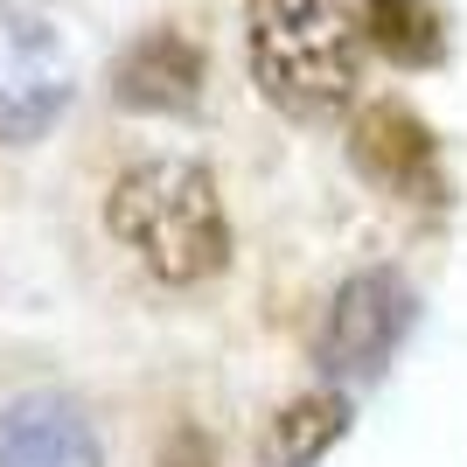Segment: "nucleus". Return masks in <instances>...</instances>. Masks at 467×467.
I'll return each instance as SVG.
<instances>
[{"label": "nucleus", "instance_id": "obj_1", "mask_svg": "<svg viewBox=\"0 0 467 467\" xmlns=\"http://www.w3.org/2000/svg\"><path fill=\"white\" fill-rule=\"evenodd\" d=\"M105 237L168 293L210 286L237 252L223 189L189 154L126 161L112 175V189H105Z\"/></svg>", "mask_w": 467, "mask_h": 467}, {"label": "nucleus", "instance_id": "obj_2", "mask_svg": "<svg viewBox=\"0 0 467 467\" xmlns=\"http://www.w3.org/2000/svg\"><path fill=\"white\" fill-rule=\"evenodd\" d=\"M356 0H244V78L286 126H335L363 105Z\"/></svg>", "mask_w": 467, "mask_h": 467}, {"label": "nucleus", "instance_id": "obj_3", "mask_svg": "<svg viewBox=\"0 0 467 467\" xmlns=\"http://www.w3.org/2000/svg\"><path fill=\"white\" fill-rule=\"evenodd\" d=\"M419 286H411L398 265H363L342 286L328 293V314H321V335H314V370L328 384H377L390 370V356L411 342L419 328Z\"/></svg>", "mask_w": 467, "mask_h": 467}, {"label": "nucleus", "instance_id": "obj_4", "mask_svg": "<svg viewBox=\"0 0 467 467\" xmlns=\"http://www.w3.org/2000/svg\"><path fill=\"white\" fill-rule=\"evenodd\" d=\"M342 161L363 189L405 202V210H453V175L447 147L405 98H370L342 126Z\"/></svg>", "mask_w": 467, "mask_h": 467}, {"label": "nucleus", "instance_id": "obj_5", "mask_svg": "<svg viewBox=\"0 0 467 467\" xmlns=\"http://www.w3.org/2000/svg\"><path fill=\"white\" fill-rule=\"evenodd\" d=\"M78 98V63L42 15L0 7V147H36Z\"/></svg>", "mask_w": 467, "mask_h": 467}, {"label": "nucleus", "instance_id": "obj_6", "mask_svg": "<svg viewBox=\"0 0 467 467\" xmlns=\"http://www.w3.org/2000/svg\"><path fill=\"white\" fill-rule=\"evenodd\" d=\"M105 91L133 119H195L202 91H210V49L189 28H175V21H154L112 57Z\"/></svg>", "mask_w": 467, "mask_h": 467}, {"label": "nucleus", "instance_id": "obj_7", "mask_svg": "<svg viewBox=\"0 0 467 467\" xmlns=\"http://www.w3.org/2000/svg\"><path fill=\"white\" fill-rule=\"evenodd\" d=\"M0 467H105L91 411L63 390H28L0 405Z\"/></svg>", "mask_w": 467, "mask_h": 467}, {"label": "nucleus", "instance_id": "obj_8", "mask_svg": "<svg viewBox=\"0 0 467 467\" xmlns=\"http://www.w3.org/2000/svg\"><path fill=\"white\" fill-rule=\"evenodd\" d=\"M356 426V398L342 384H321V390H300L265 419V461L273 467H321Z\"/></svg>", "mask_w": 467, "mask_h": 467}, {"label": "nucleus", "instance_id": "obj_9", "mask_svg": "<svg viewBox=\"0 0 467 467\" xmlns=\"http://www.w3.org/2000/svg\"><path fill=\"white\" fill-rule=\"evenodd\" d=\"M363 42L390 70H440L447 63V15L440 0H356Z\"/></svg>", "mask_w": 467, "mask_h": 467}, {"label": "nucleus", "instance_id": "obj_10", "mask_svg": "<svg viewBox=\"0 0 467 467\" xmlns=\"http://www.w3.org/2000/svg\"><path fill=\"white\" fill-rule=\"evenodd\" d=\"M168 467H182V461H168ZM202 467H210V461H202Z\"/></svg>", "mask_w": 467, "mask_h": 467}]
</instances>
